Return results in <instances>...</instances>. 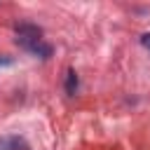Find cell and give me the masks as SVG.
<instances>
[{
	"label": "cell",
	"instance_id": "2",
	"mask_svg": "<svg viewBox=\"0 0 150 150\" xmlns=\"http://www.w3.org/2000/svg\"><path fill=\"white\" fill-rule=\"evenodd\" d=\"M0 150H28V143L19 136H9L0 141Z\"/></svg>",
	"mask_w": 150,
	"mask_h": 150
},
{
	"label": "cell",
	"instance_id": "1",
	"mask_svg": "<svg viewBox=\"0 0 150 150\" xmlns=\"http://www.w3.org/2000/svg\"><path fill=\"white\" fill-rule=\"evenodd\" d=\"M14 33H16V45L23 47L26 52H30V54H35L40 59H49L52 56V45H47L42 40V28L40 26L23 21V23H16Z\"/></svg>",
	"mask_w": 150,
	"mask_h": 150
},
{
	"label": "cell",
	"instance_id": "3",
	"mask_svg": "<svg viewBox=\"0 0 150 150\" xmlns=\"http://www.w3.org/2000/svg\"><path fill=\"white\" fill-rule=\"evenodd\" d=\"M77 87H80V82H77L75 70H68V75H66V91H68L70 96H75V94H77Z\"/></svg>",
	"mask_w": 150,
	"mask_h": 150
},
{
	"label": "cell",
	"instance_id": "4",
	"mask_svg": "<svg viewBox=\"0 0 150 150\" xmlns=\"http://www.w3.org/2000/svg\"><path fill=\"white\" fill-rule=\"evenodd\" d=\"M141 45H143L145 49H150V33H143V35H141Z\"/></svg>",
	"mask_w": 150,
	"mask_h": 150
}]
</instances>
